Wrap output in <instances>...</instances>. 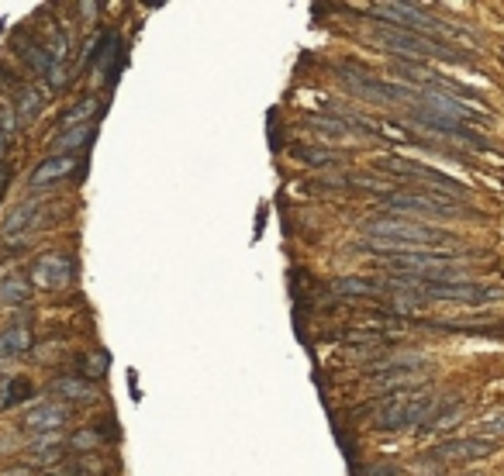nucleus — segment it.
Instances as JSON below:
<instances>
[{"label": "nucleus", "mask_w": 504, "mask_h": 476, "mask_svg": "<svg viewBox=\"0 0 504 476\" xmlns=\"http://www.w3.org/2000/svg\"><path fill=\"white\" fill-rule=\"evenodd\" d=\"M363 232L380 242L418 245V249H449V242H456V232H446L425 221H408V218H373L363 225Z\"/></svg>", "instance_id": "f257e3e1"}, {"label": "nucleus", "mask_w": 504, "mask_h": 476, "mask_svg": "<svg viewBox=\"0 0 504 476\" xmlns=\"http://www.w3.org/2000/svg\"><path fill=\"white\" fill-rule=\"evenodd\" d=\"M366 476H401L394 466H387V463H373V466H366Z\"/></svg>", "instance_id": "393cba45"}, {"label": "nucleus", "mask_w": 504, "mask_h": 476, "mask_svg": "<svg viewBox=\"0 0 504 476\" xmlns=\"http://www.w3.org/2000/svg\"><path fill=\"white\" fill-rule=\"evenodd\" d=\"M380 200L390 211H415V214H435V218H460V214H466L463 200H453L446 194H428V190H387Z\"/></svg>", "instance_id": "423d86ee"}, {"label": "nucleus", "mask_w": 504, "mask_h": 476, "mask_svg": "<svg viewBox=\"0 0 504 476\" xmlns=\"http://www.w3.org/2000/svg\"><path fill=\"white\" fill-rule=\"evenodd\" d=\"M86 138H90V124H77V128H69V131L59 138V149H62V156H66V152H73V149H80Z\"/></svg>", "instance_id": "5701e85b"}, {"label": "nucleus", "mask_w": 504, "mask_h": 476, "mask_svg": "<svg viewBox=\"0 0 504 476\" xmlns=\"http://www.w3.org/2000/svg\"><path fill=\"white\" fill-rule=\"evenodd\" d=\"M14 131V114L7 107H0V135H11Z\"/></svg>", "instance_id": "a878e982"}, {"label": "nucleus", "mask_w": 504, "mask_h": 476, "mask_svg": "<svg viewBox=\"0 0 504 476\" xmlns=\"http://www.w3.org/2000/svg\"><path fill=\"white\" fill-rule=\"evenodd\" d=\"M52 390L62 397V400H93V397H97L93 380H84V376H77V373L55 376V380H52Z\"/></svg>", "instance_id": "4468645a"}, {"label": "nucleus", "mask_w": 504, "mask_h": 476, "mask_svg": "<svg viewBox=\"0 0 504 476\" xmlns=\"http://www.w3.org/2000/svg\"><path fill=\"white\" fill-rule=\"evenodd\" d=\"M66 418H69V411L62 404H39V407H32L25 414V428L32 435H52V432H59L66 425Z\"/></svg>", "instance_id": "9b49d317"}, {"label": "nucleus", "mask_w": 504, "mask_h": 476, "mask_svg": "<svg viewBox=\"0 0 504 476\" xmlns=\"http://www.w3.org/2000/svg\"><path fill=\"white\" fill-rule=\"evenodd\" d=\"M32 297V279L28 277H7L0 283V304H25Z\"/></svg>", "instance_id": "f3484780"}, {"label": "nucleus", "mask_w": 504, "mask_h": 476, "mask_svg": "<svg viewBox=\"0 0 504 476\" xmlns=\"http://www.w3.org/2000/svg\"><path fill=\"white\" fill-rule=\"evenodd\" d=\"M498 449V442H487V438H449V442H439L425 452V463H439V466H456V463H480L487 459L491 452Z\"/></svg>", "instance_id": "0eeeda50"}, {"label": "nucleus", "mask_w": 504, "mask_h": 476, "mask_svg": "<svg viewBox=\"0 0 504 476\" xmlns=\"http://www.w3.org/2000/svg\"><path fill=\"white\" fill-rule=\"evenodd\" d=\"M32 349V331L25 324H11L0 331V359L4 356H21Z\"/></svg>", "instance_id": "dca6fc26"}, {"label": "nucleus", "mask_w": 504, "mask_h": 476, "mask_svg": "<svg viewBox=\"0 0 504 476\" xmlns=\"http://www.w3.org/2000/svg\"><path fill=\"white\" fill-rule=\"evenodd\" d=\"M377 41L383 48H390L394 55L408 59V62H418V59H446V62H466V55L442 45L439 39H425V35H415V32H401V28H387V25H377Z\"/></svg>", "instance_id": "f03ea898"}, {"label": "nucleus", "mask_w": 504, "mask_h": 476, "mask_svg": "<svg viewBox=\"0 0 504 476\" xmlns=\"http://www.w3.org/2000/svg\"><path fill=\"white\" fill-rule=\"evenodd\" d=\"M421 111H428V114H435V118L449 121V124H487V114H480V111H473L470 104H463L456 100L453 93H446V90H428L425 93V107Z\"/></svg>", "instance_id": "6e6552de"}, {"label": "nucleus", "mask_w": 504, "mask_h": 476, "mask_svg": "<svg viewBox=\"0 0 504 476\" xmlns=\"http://www.w3.org/2000/svg\"><path fill=\"white\" fill-rule=\"evenodd\" d=\"M73 362H77V369H80L77 376H84V380H100V376L107 373V356H104V352H97V349L80 352Z\"/></svg>", "instance_id": "a211bd4d"}, {"label": "nucleus", "mask_w": 504, "mask_h": 476, "mask_svg": "<svg viewBox=\"0 0 504 476\" xmlns=\"http://www.w3.org/2000/svg\"><path fill=\"white\" fill-rule=\"evenodd\" d=\"M14 52L25 59V66L32 70V77H42L48 79L52 86H66V70L48 55V48H45L42 41H21L14 39Z\"/></svg>", "instance_id": "1a4fd4ad"}, {"label": "nucleus", "mask_w": 504, "mask_h": 476, "mask_svg": "<svg viewBox=\"0 0 504 476\" xmlns=\"http://www.w3.org/2000/svg\"><path fill=\"white\" fill-rule=\"evenodd\" d=\"M42 204H18L11 214H7V221H4V235H21V232H32V228H39L42 225Z\"/></svg>", "instance_id": "f8f14e48"}, {"label": "nucleus", "mask_w": 504, "mask_h": 476, "mask_svg": "<svg viewBox=\"0 0 504 476\" xmlns=\"http://www.w3.org/2000/svg\"><path fill=\"white\" fill-rule=\"evenodd\" d=\"M73 277H77L73 259H66L59 252H45L42 259L35 263V270H32V279L39 286H45V290H66L73 283Z\"/></svg>", "instance_id": "9d476101"}, {"label": "nucleus", "mask_w": 504, "mask_h": 476, "mask_svg": "<svg viewBox=\"0 0 504 476\" xmlns=\"http://www.w3.org/2000/svg\"><path fill=\"white\" fill-rule=\"evenodd\" d=\"M501 435H504V411H494V414H487V418H480L473 425V438L494 442V438H501Z\"/></svg>", "instance_id": "4be33fe9"}, {"label": "nucleus", "mask_w": 504, "mask_h": 476, "mask_svg": "<svg viewBox=\"0 0 504 476\" xmlns=\"http://www.w3.org/2000/svg\"><path fill=\"white\" fill-rule=\"evenodd\" d=\"M370 14H377L373 21H383L387 28H401V32H415V35H425V39H439V35H456L449 25H442V21H435V18H428L421 7L415 4H397V0H390V4H373V7H366Z\"/></svg>", "instance_id": "7ed1b4c3"}, {"label": "nucleus", "mask_w": 504, "mask_h": 476, "mask_svg": "<svg viewBox=\"0 0 504 476\" xmlns=\"http://www.w3.org/2000/svg\"><path fill=\"white\" fill-rule=\"evenodd\" d=\"M4 149H7V135H0V156H4Z\"/></svg>", "instance_id": "cd10ccee"}, {"label": "nucleus", "mask_w": 504, "mask_h": 476, "mask_svg": "<svg viewBox=\"0 0 504 476\" xmlns=\"http://www.w3.org/2000/svg\"><path fill=\"white\" fill-rule=\"evenodd\" d=\"M73 445L77 449H93V445H100V438L93 435V428H84L80 435H73Z\"/></svg>", "instance_id": "b1692460"}, {"label": "nucleus", "mask_w": 504, "mask_h": 476, "mask_svg": "<svg viewBox=\"0 0 504 476\" xmlns=\"http://www.w3.org/2000/svg\"><path fill=\"white\" fill-rule=\"evenodd\" d=\"M4 187H7V169L0 166V190H4Z\"/></svg>", "instance_id": "bb28decb"}, {"label": "nucleus", "mask_w": 504, "mask_h": 476, "mask_svg": "<svg viewBox=\"0 0 504 476\" xmlns=\"http://www.w3.org/2000/svg\"><path fill=\"white\" fill-rule=\"evenodd\" d=\"M4 394H7V407H14V404H25V400L35 397V383L25 380V376H7L4 380Z\"/></svg>", "instance_id": "aec40b11"}, {"label": "nucleus", "mask_w": 504, "mask_h": 476, "mask_svg": "<svg viewBox=\"0 0 504 476\" xmlns=\"http://www.w3.org/2000/svg\"><path fill=\"white\" fill-rule=\"evenodd\" d=\"M297 162L304 166H314V169H329V166H342V156L336 149H321V145H294L291 149Z\"/></svg>", "instance_id": "2eb2a0df"}, {"label": "nucleus", "mask_w": 504, "mask_h": 476, "mask_svg": "<svg viewBox=\"0 0 504 476\" xmlns=\"http://www.w3.org/2000/svg\"><path fill=\"white\" fill-rule=\"evenodd\" d=\"M73 166H77V159H73V156H52V159H45L42 166L32 173V187H48V183L66 180V176L73 173Z\"/></svg>", "instance_id": "ddd939ff"}, {"label": "nucleus", "mask_w": 504, "mask_h": 476, "mask_svg": "<svg viewBox=\"0 0 504 476\" xmlns=\"http://www.w3.org/2000/svg\"><path fill=\"white\" fill-rule=\"evenodd\" d=\"M100 111V104H97V97H90V100H80L77 107H69L66 114H62V124L66 128H77V124H90V118Z\"/></svg>", "instance_id": "412c9836"}, {"label": "nucleus", "mask_w": 504, "mask_h": 476, "mask_svg": "<svg viewBox=\"0 0 504 476\" xmlns=\"http://www.w3.org/2000/svg\"><path fill=\"white\" fill-rule=\"evenodd\" d=\"M14 93H18V118H21V121H32L35 114H39V111H42L45 100H42V93H39L35 86L21 83V86L14 90Z\"/></svg>", "instance_id": "6ab92c4d"}, {"label": "nucleus", "mask_w": 504, "mask_h": 476, "mask_svg": "<svg viewBox=\"0 0 504 476\" xmlns=\"http://www.w3.org/2000/svg\"><path fill=\"white\" fill-rule=\"evenodd\" d=\"M377 169L383 173H390V176H408V180H425L435 194H446V197L453 200H466V187H463L456 176H449V173H442V169H435V166H425V162H411V159H377Z\"/></svg>", "instance_id": "39448f33"}, {"label": "nucleus", "mask_w": 504, "mask_h": 476, "mask_svg": "<svg viewBox=\"0 0 504 476\" xmlns=\"http://www.w3.org/2000/svg\"><path fill=\"white\" fill-rule=\"evenodd\" d=\"M62 476H69V473H62Z\"/></svg>", "instance_id": "c85d7f7f"}, {"label": "nucleus", "mask_w": 504, "mask_h": 476, "mask_svg": "<svg viewBox=\"0 0 504 476\" xmlns=\"http://www.w3.org/2000/svg\"><path fill=\"white\" fill-rule=\"evenodd\" d=\"M342 73L338 79L352 90V93H359L363 100H377V104H401V100H415V90L411 86H404V83H394V79H380L373 77L370 70H359L356 62H342L338 66Z\"/></svg>", "instance_id": "20e7f679"}]
</instances>
